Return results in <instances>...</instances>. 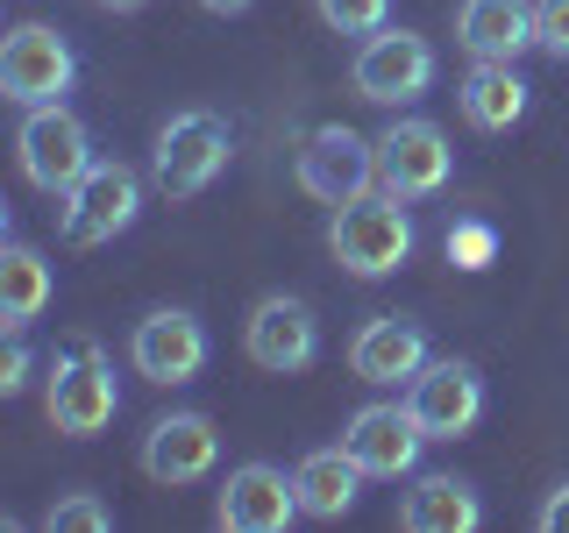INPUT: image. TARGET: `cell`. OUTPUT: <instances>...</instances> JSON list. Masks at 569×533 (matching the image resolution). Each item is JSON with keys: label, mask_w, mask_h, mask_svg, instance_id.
<instances>
[{"label": "cell", "mask_w": 569, "mask_h": 533, "mask_svg": "<svg viewBox=\"0 0 569 533\" xmlns=\"http://www.w3.org/2000/svg\"><path fill=\"white\" fill-rule=\"evenodd\" d=\"M449 135L435 129V121H391L378 135V185L399 192V200H427V192L449 185Z\"/></svg>", "instance_id": "obj_9"}, {"label": "cell", "mask_w": 569, "mask_h": 533, "mask_svg": "<svg viewBox=\"0 0 569 533\" xmlns=\"http://www.w3.org/2000/svg\"><path fill=\"white\" fill-rule=\"evenodd\" d=\"M213 520L228 533H284L299 520V484L284 470H271V462H242V470H228Z\"/></svg>", "instance_id": "obj_13"}, {"label": "cell", "mask_w": 569, "mask_h": 533, "mask_svg": "<svg viewBox=\"0 0 569 533\" xmlns=\"http://www.w3.org/2000/svg\"><path fill=\"white\" fill-rule=\"evenodd\" d=\"M50 426L71 441H93L114 426L121 413V391H114V363H107L100 349H79V355H58L50 363Z\"/></svg>", "instance_id": "obj_5"}, {"label": "cell", "mask_w": 569, "mask_h": 533, "mask_svg": "<svg viewBox=\"0 0 569 533\" xmlns=\"http://www.w3.org/2000/svg\"><path fill=\"white\" fill-rule=\"evenodd\" d=\"M228 150H236V135H228V121L213 114V107L171 114L164 135H157V150H150L157 192H164V200H192V192H207L213 178L228 171Z\"/></svg>", "instance_id": "obj_2"}, {"label": "cell", "mask_w": 569, "mask_h": 533, "mask_svg": "<svg viewBox=\"0 0 569 533\" xmlns=\"http://www.w3.org/2000/svg\"><path fill=\"white\" fill-rule=\"evenodd\" d=\"M328 249L349 278H391L406 257H413V221H406L399 192H363V200L335 207Z\"/></svg>", "instance_id": "obj_1"}, {"label": "cell", "mask_w": 569, "mask_h": 533, "mask_svg": "<svg viewBox=\"0 0 569 533\" xmlns=\"http://www.w3.org/2000/svg\"><path fill=\"white\" fill-rule=\"evenodd\" d=\"M541 533H569V484L548 491V505H541Z\"/></svg>", "instance_id": "obj_27"}, {"label": "cell", "mask_w": 569, "mask_h": 533, "mask_svg": "<svg viewBox=\"0 0 569 533\" xmlns=\"http://www.w3.org/2000/svg\"><path fill=\"white\" fill-rule=\"evenodd\" d=\"M349 370L363 384H413L427 370V334L413 328V320H399V313H378L363 334H356Z\"/></svg>", "instance_id": "obj_16"}, {"label": "cell", "mask_w": 569, "mask_h": 533, "mask_svg": "<svg viewBox=\"0 0 569 533\" xmlns=\"http://www.w3.org/2000/svg\"><path fill=\"white\" fill-rule=\"evenodd\" d=\"M320 22L335 36H378L391 22V0H320Z\"/></svg>", "instance_id": "obj_23"}, {"label": "cell", "mask_w": 569, "mask_h": 533, "mask_svg": "<svg viewBox=\"0 0 569 533\" xmlns=\"http://www.w3.org/2000/svg\"><path fill=\"white\" fill-rule=\"evenodd\" d=\"M420 441L427 434H420L413 405H363V413L349 420L342 449L356 455V470H363V476H413Z\"/></svg>", "instance_id": "obj_15"}, {"label": "cell", "mask_w": 569, "mask_h": 533, "mask_svg": "<svg viewBox=\"0 0 569 533\" xmlns=\"http://www.w3.org/2000/svg\"><path fill=\"white\" fill-rule=\"evenodd\" d=\"M477 520H485V505H477V491L462 484V476H420V484L399 497L406 533H470Z\"/></svg>", "instance_id": "obj_18"}, {"label": "cell", "mask_w": 569, "mask_h": 533, "mask_svg": "<svg viewBox=\"0 0 569 533\" xmlns=\"http://www.w3.org/2000/svg\"><path fill=\"white\" fill-rule=\"evenodd\" d=\"M370 178H378V142H363L356 129H313L307 150H299V185H307L320 207L363 200Z\"/></svg>", "instance_id": "obj_10"}, {"label": "cell", "mask_w": 569, "mask_h": 533, "mask_svg": "<svg viewBox=\"0 0 569 533\" xmlns=\"http://www.w3.org/2000/svg\"><path fill=\"white\" fill-rule=\"evenodd\" d=\"M242 342H249V363L257 370H271V378H292V370H307L313 355H320V320L307 299H257L249 306V328H242Z\"/></svg>", "instance_id": "obj_11"}, {"label": "cell", "mask_w": 569, "mask_h": 533, "mask_svg": "<svg viewBox=\"0 0 569 533\" xmlns=\"http://www.w3.org/2000/svg\"><path fill=\"white\" fill-rule=\"evenodd\" d=\"M221 462V434H213V420L200 413H171V420H157L150 434H142V470H150V484H200V476Z\"/></svg>", "instance_id": "obj_14"}, {"label": "cell", "mask_w": 569, "mask_h": 533, "mask_svg": "<svg viewBox=\"0 0 569 533\" xmlns=\"http://www.w3.org/2000/svg\"><path fill=\"white\" fill-rule=\"evenodd\" d=\"M93 8H107V14H136L142 0H93Z\"/></svg>", "instance_id": "obj_29"}, {"label": "cell", "mask_w": 569, "mask_h": 533, "mask_svg": "<svg viewBox=\"0 0 569 533\" xmlns=\"http://www.w3.org/2000/svg\"><path fill=\"white\" fill-rule=\"evenodd\" d=\"M71 79H79V58H71V43L50 22L8 29V43H0V93L14 107H58L71 93Z\"/></svg>", "instance_id": "obj_4"}, {"label": "cell", "mask_w": 569, "mask_h": 533, "mask_svg": "<svg viewBox=\"0 0 569 533\" xmlns=\"http://www.w3.org/2000/svg\"><path fill=\"white\" fill-rule=\"evenodd\" d=\"M29 370H36V355H29L22 334H14V342H8V363H0V391H22V384H29Z\"/></svg>", "instance_id": "obj_26"}, {"label": "cell", "mask_w": 569, "mask_h": 533, "mask_svg": "<svg viewBox=\"0 0 569 533\" xmlns=\"http://www.w3.org/2000/svg\"><path fill=\"white\" fill-rule=\"evenodd\" d=\"M456 93H462V121H470V129H485V135L512 129V121L527 114V79L512 64H491V58H477V71L456 86Z\"/></svg>", "instance_id": "obj_19"}, {"label": "cell", "mask_w": 569, "mask_h": 533, "mask_svg": "<svg viewBox=\"0 0 569 533\" xmlns=\"http://www.w3.org/2000/svg\"><path fill=\"white\" fill-rule=\"evenodd\" d=\"M406 405H413L427 441H462L477 420H485V378L470 363H427L413 384H406Z\"/></svg>", "instance_id": "obj_12"}, {"label": "cell", "mask_w": 569, "mask_h": 533, "mask_svg": "<svg viewBox=\"0 0 569 533\" xmlns=\"http://www.w3.org/2000/svg\"><path fill=\"white\" fill-rule=\"evenodd\" d=\"M14 150H22L29 185H43V192H71L86 171H93V135H86L79 114H64V100L58 107H29Z\"/></svg>", "instance_id": "obj_6"}, {"label": "cell", "mask_w": 569, "mask_h": 533, "mask_svg": "<svg viewBox=\"0 0 569 533\" xmlns=\"http://www.w3.org/2000/svg\"><path fill=\"white\" fill-rule=\"evenodd\" d=\"M491 257H498V228L491 221H456L449 228V263L456 271H485Z\"/></svg>", "instance_id": "obj_24"}, {"label": "cell", "mask_w": 569, "mask_h": 533, "mask_svg": "<svg viewBox=\"0 0 569 533\" xmlns=\"http://www.w3.org/2000/svg\"><path fill=\"white\" fill-rule=\"evenodd\" d=\"M43 306H50V263L36 257V249L14 242L8 257H0V328L22 334Z\"/></svg>", "instance_id": "obj_21"}, {"label": "cell", "mask_w": 569, "mask_h": 533, "mask_svg": "<svg viewBox=\"0 0 569 533\" xmlns=\"http://www.w3.org/2000/svg\"><path fill=\"white\" fill-rule=\"evenodd\" d=\"M292 484H299V512H307V520H342V512L356 505L363 470H356L349 449H313V455L292 470Z\"/></svg>", "instance_id": "obj_20"}, {"label": "cell", "mask_w": 569, "mask_h": 533, "mask_svg": "<svg viewBox=\"0 0 569 533\" xmlns=\"http://www.w3.org/2000/svg\"><path fill=\"white\" fill-rule=\"evenodd\" d=\"M43 526H50V533H114V512H107L100 497L71 491V497H58V505L43 512Z\"/></svg>", "instance_id": "obj_22"}, {"label": "cell", "mask_w": 569, "mask_h": 533, "mask_svg": "<svg viewBox=\"0 0 569 533\" xmlns=\"http://www.w3.org/2000/svg\"><path fill=\"white\" fill-rule=\"evenodd\" d=\"M129 363H136V378H150V384H192L207 370V328L186 306H157V313L136 320Z\"/></svg>", "instance_id": "obj_8"}, {"label": "cell", "mask_w": 569, "mask_h": 533, "mask_svg": "<svg viewBox=\"0 0 569 533\" xmlns=\"http://www.w3.org/2000/svg\"><path fill=\"white\" fill-rule=\"evenodd\" d=\"M200 8H207V14H242L249 0H200Z\"/></svg>", "instance_id": "obj_28"}, {"label": "cell", "mask_w": 569, "mask_h": 533, "mask_svg": "<svg viewBox=\"0 0 569 533\" xmlns=\"http://www.w3.org/2000/svg\"><path fill=\"white\" fill-rule=\"evenodd\" d=\"M136 213H142V178L129 164H93L64 192V242L71 249H100V242H114Z\"/></svg>", "instance_id": "obj_7"}, {"label": "cell", "mask_w": 569, "mask_h": 533, "mask_svg": "<svg viewBox=\"0 0 569 533\" xmlns=\"http://www.w3.org/2000/svg\"><path fill=\"white\" fill-rule=\"evenodd\" d=\"M349 86H356V100H370V107L420 100L427 86H435V43L385 22L378 36H363V50H356V64H349Z\"/></svg>", "instance_id": "obj_3"}, {"label": "cell", "mask_w": 569, "mask_h": 533, "mask_svg": "<svg viewBox=\"0 0 569 533\" xmlns=\"http://www.w3.org/2000/svg\"><path fill=\"white\" fill-rule=\"evenodd\" d=\"M456 43L470 58H491V64H512L520 50L533 43V0H462L456 14Z\"/></svg>", "instance_id": "obj_17"}, {"label": "cell", "mask_w": 569, "mask_h": 533, "mask_svg": "<svg viewBox=\"0 0 569 533\" xmlns=\"http://www.w3.org/2000/svg\"><path fill=\"white\" fill-rule=\"evenodd\" d=\"M533 43L556 64H569V0H533Z\"/></svg>", "instance_id": "obj_25"}]
</instances>
